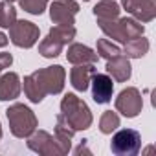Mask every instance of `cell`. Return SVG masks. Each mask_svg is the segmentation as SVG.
<instances>
[{"mask_svg":"<svg viewBox=\"0 0 156 156\" xmlns=\"http://www.w3.org/2000/svg\"><path fill=\"white\" fill-rule=\"evenodd\" d=\"M66 72L62 66L53 64L24 77V94L31 103H41L48 94H61L64 88Z\"/></svg>","mask_w":156,"mask_h":156,"instance_id":"6da1fadb","label":"cell"},{"mask_svg":"<svg viewBox=\"0 0 156 156\" xmlns=\"http://www.w3.org/2000/svg\"><path fill=\"white\" fill-rule=\"evenodd\" d=\"M98 26L108 39H112L116 42H123V44L127 41L141 37L145 33L143 24L132 17H123V19L118 17V19H110V20L98 19Z\"/></svg>","mask_w":156,"mask_h":156,"instance_id":"7a4b0ae2","label":"cell"},{"mask_svg":"<svg viewBox=\"0 0 156 156\" xmlns=\"http://www.w3.org/2000/svg\"><path fill=\"white\" fill-rule=\"evenodd\" d=\"M61 114L72 125L73 130H87V129H90V125L94 121L88 105L81 98H77L75 94H66L62 98V101H61Z\"/></svg>","mask_w":156,"mask_h":156,"instance_id":"3957f363","label":"cell"},{"mask_svg":"<svg viewBox=\"0 0 156 156\" xmlns=\"http://www.w3.org/2000/svg\"><path fill=\"white\" fill-rule=\"evenodd\" d=\"M8 116V123H9V130L15 138H28L35 129H37V116L35 112L22 105V103H15L6 110Z\"/></svg>","mask_w":156,"mask_h":156,"instance_id":"277c9868","label":"cell"},{"mask_svg":"<svg viewBox=\"0 0 156 156\" xmlns=\"http://www.w3.org/2000/svg\"><path fill=\"white\" fill-rule=\"evenodd\" d=\"M141 149V136L134 129H121L112 136L110 151L118 156H134Z\"/></svg>","mask_w":156,"mask_h":156,"instance_id":"5b68a950","label":"cell"},{"mask_svg":"<svg viewBox=\"0 0 156 156\" xmlns=\"http://www.w3.org/2000/svg\"><path fill=\"white\" fill-rule=\"evenodd\" d=\"M28 149L37 152V154H42V156H62V154H66L64 149L61 147V143L55 140V136H51L46 130H37V129L28 136Z\"/></svg>","mask_w":156,"mask_h":156,"instance_id":"8992f818","label":"cell"},{"mask_svg":"<svg viewBox=\"0 0 156 156\" xmlns=\"http://www.w3.org/2000/svg\"><path fill=\"white\" fill-rule=\"evenodd\" d=\"M39 28L30 20H15L9 28V41L19 48H31L39 41Z\"/></svg>","mask_w":156,"mask_h":156,"instance_id":"52a82bcc","label":"cell"},{"mask_svg":"<svg viewBox=\"0 0 156 156\" xmlns=\"http://www.w3.org/2000/svg\"><path fill=\"white\" fill-rule=\"evenodd\" d=\"M143 108V99L138 88L129 87L121 90L116 98V110L125 118H136Z\"/></svg>","mask_w":156,"mask_h":156,"instance_id":"ba28073f","label":"cell"},{"mask_svg":"<svg viewBox=\"0 0 156 156\" xmlns=\"http://www.w3.org/2000/svg\"><path fill=\"white\" fill-rule=\"evenodd\" d=\"M79 13V2L75 0H53L50 6V19L53 24H68L73 26V19Z\"/></svg>","mask_w":156,"mask_h":156,"instance_id":"9c48e42d","label":"cell"},{"mask_svg":"<svg viewBox=\"0 0 156 156\" xmlns=\"http://www.w3.org/2000/svg\"><path fill=\"white\" fill-rule=\"evenodd\" d=\"M121 6L141 24L151 22L156 17V0H121Z\"/></svg>","mask_w":156,"mask_h":156,"instance_id":"30bf717a","label":"cell"},{"mask_svg":"<svg viewBox=\"0 0 156 156\" xmlns=\"http://www.w3.org/2000/svg\"><path fill=\"white\" fill-rule=\"evenodd\" d=\"M90 85H92V98L98 105H105L112 99L114 83H112V77L108 73H98L96 72L90 79Z\"/></svg>","mask_w":156,"mask_h":156,"instance_id":"8fae6325","label":"cell"},{"mask_svg":"<svg viewBox=\"0 0 156 156\" xmlns=\"http://www.w3.org/2000/svg\"><path fill=\"white\" fill-rule=\"evenodd\" d=\"M107 73L112 77L114 81L118 83H125L130 79V73H132V66H130V61L129 57H125L123 53L118 55V57H112L107 61Z\"/></svg>","mask_w":156,"mask_h":156,"instance_id":"7c38bea8","label":"cell"},{"mask_svg":"<svg viewBox=\"0 0 156 156\" xmlns=\"http://www.w3.org/2000/svg\"><path fill=\"white\" fill-rule=\"evenodd\" d=\"M96 73V66L92 62L87 64H73L72 72H70V83L77 92H85L90 87V79Z\"/></svg>","mask_w":156,"mask_h":156,"instance_id":"4fadbf2b","label":"cell"},{"mask_svg":"<svg viewBox=\"0 0 156 156\" xmlns=\"http://www.w3.org/2000/svg\"><path fill=\"white\" fill-rule=\"evenodd\" d=\"M20 77L15 72L0 75V101H13L20 96Z\"/></svg>","mask_w":156,"mask_h":156,"instance_id":"5bb4252c","label":"cell"},{"mask_svg":"<svg viewBox=\"0 0 156 156\" xmlns=\"http://www.w3.org/2000/svg\"><path fill=\"white\" fill-rule=\"evenodd\" d=\"M66 59H68V62H72V64H87V62L96 64V62H98V53H96L92 48L85 46V44L73 42V44L68 46Z\"/></svg>","mask_w":156,"mask_h":156,"instance_id":"9a60e30c","label":"cell"},{"mask_svg":"<svg viewBox=\"0 0 156 156\" xmlns=\"http://www.w3.org/2000/svg\"><path fill=\"white\" fill-rule=\"evenodd\" d=\"M75 130L72 129V125L64 119L62 114L57 116V123H55V140L61 143V147L64 149V152L68 154L72 149V138H73Z\"/></svg>","mask_w":156,"mask_h":156,"instance_id":"2e32d148","label":"cell"},{"mask_svg":"<svg viewBox=\"0 0 156 156\" xmlns=\"http://www.w3.org/2000/svg\"><path fill=\"white\" fill-rule=\"evenodd\" d=\"M149 51V41L141 35V37H136V39H130L125 42L121 53L129 59H141L145 53Z\"/></svg>","mask_w":156,"mask_h":156,"instance_id":"e0dca14e","label":"cell"},{"mask_svg":"<svg viewBox=\"0 0 156 156\" xmlns=\"http://www.w3.org/2000/svg\"><path fill=\"white\" fill-rule=\"evenodd\" d=\"M121 13L119 9V4L116 0H101L94 6V15L96 19H105V20H110V19H118Z\"/></svg>","mask_w":156,"mask_h":156,"instance_id":"ac0fdd59","label":"cell"},{"mask_svg":"<svg viewBox=\"0 0 156 156\" xmlns=\"http://www.w3.org/2000/svg\"><path fill=\"white\" fill-rule=\"evenodd\" d=\"M75 28L73 26H68V24H57L55 28H51L50 30V37L51 39H55L59 44H62V46H66V44H70L73 39H75Z\"/></svg>","mask_w":156,"mask_h":156,"instance_id":"d6986e66","label":"cell"},{"mask_svg":"<svg viewBox=\"0 0 156 156\" xmlns=\"http://www.w3.org/2000/svg\"><path fill=\"white\" fill-rule=\"evenodd\" d=\"M62 44H59L55 39H51L50 35L46 37V39H42L41 41V44H39V53L42 55V57H46V59H53V57H57L61 51H62Z\"/></svg>","mask_w":156,"mask_h":156,"instance_id":"ffe728a7","label":"cell"},{"mask_svg":"<svg viewBox=\"0 0 156 156\" xmlns=\"http://www.w3.org/2000/svg\"><path fill=\"white\" fill-rule=\"evenodd\" d=\"M118 127H119V116H118V112H112V110L103 112V116L99 119V130L103 134H112L114 130H118Z\"/></svg>","mask_w":156,"mask_h":156,"instance_id":"44dd1931","label":"cell"},{"mask_svg":"<svg viewBox=\"0 0 156 156\" xmlns=\"http://www.w3.org/2000/svg\"><path fill=\"white\" fill-rule=\"evenodd\" d=\"M96 53H98V57H103L105 61H108V59H112V57L121 55V50H119V46H116L112 41L99 39V41H98V50H96Z\"/></svg>","mask_w":156,"mask_h":156,"instance_id":"7402d4cb","label":"cell"},{"mask_svg":"<svg viewBox=\"0 0 156 156\" xmlns=\"http://www.w3.org/2000/svg\"><path fill=\"white\" fill-rule=\"evenodd\" d=\"M17 20V9L13 8L11 2H4L0 4V28H11L13 22Z\"/></svg>","mask_w":156,"mask_h":156,"instance_id":"603a6c76","label":"cell"},{"mask_svg":"<svg viewBox=\"0 0 156 156\" xmlns=\"http://www.w3.org/2000/svg\"><path fill=\"white\" fill-rule=\"evenodd\" d=\"M19 6L31 15H42L48 8V0H19Z\"/></svg>","mask_w":156,"mask_h":156,"instance_id":"cb8c5ba5","label":"cell"},{"mask_svg":"<svg viewBox=\"0 0 156 156\" xmlns=\"http://www.w3.org/2000/svg\"><path fill=\"white\" fill-rule=\"evenodd\" d=\"M11 64H13V55L11 53H6V51L0 53V73H2L6 68H9Z\"/></svg>","mask_w":156,"mask_h":156,"instance_id":"d4e9b609","label":"cell"},{"mask_svg":"<svg viewBox=\"0 0 156 156\" xmlns=\"http://www.w3.org/2000/svg\"><path fill=\"white\" fill-rule=\"evenodd\" d=\"M73 152H75V154H81V152H87V154H90V151L87 149V140H83V141H81V145L77 147Z\"/></svg>","mask_w":156,"mask_h":156,"instance_id":"484cf974","label":"cell"},{"mask_svg":"<svg viewBox=\"0 0 156 156\" xmlns=\"http://www.w3.org/2000/svg\"><path fill=\"white\" fill-rule=\"evenodd\" d=\"M8 42H9V39H8V37H6V35L2 33V31H0V48H4V46H6Z\"/></svg>","mask_w":156,"mask_h":156,"instance_id":"4316f807","label":"cell"},{"mask_svg":"<svg viewBox=\"0 0 156 156\" xmlns=\"http://www.w3.org/2000/svg\"><path fill=\"white\" fill-rule=\"evenodd\" d=\"M0 140H2V125H0Z\"/></svg>","mask_w":156,"mask_h":156,"instance_id":"83f0119b","label":"cell"},{"mask_svg":"<svg viewBox=\"0 0 156 156\" xmlns=\"http://www.w3.org/2000/svg\"><path fill=\"white\" fill-rule=\"evenodd\" d=\"M6 2H11V4H13V2H15V0H6Z\"/></svg>","mask_w":156,"mask_h":156,"instance_id":"f1b7e54d","label":"cell"},{"mask_svg":"<svg viewBox=\"0 0 156 156\" xmlns=\"http://www.w3.org/2000/svg\"><path fill=\"white\" fill-rule=\"evenodd\" d=\"M83 2H88V0H83Z\"/></svg>","mask_w":156,"mask_h":156,"instance_id":"f546056e","label":"cell"}]
</instances>
